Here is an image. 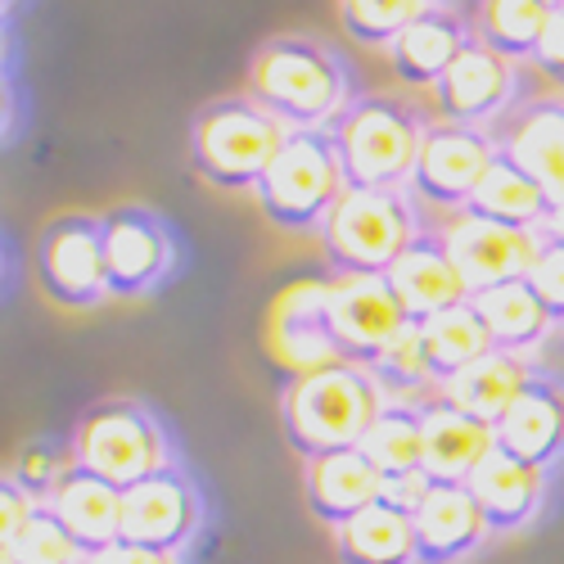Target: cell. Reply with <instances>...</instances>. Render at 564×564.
I'll return each instance as SVG.
<instances>
[{"mask_svg":"<svg viewBox=\"0 0 564 564\" xmlns=\"http://www.w3.org/2000/svg\"><path fill=\"white\" fill-rule=\"evenodd\" d=\"M538 235H542L546 245H560V249H564V204H555V208H551V217L542 221V230H538Z\"/></svg>","mask_w":564,"mask_h":564,"instance_id":"obj_41","label":"cell"},{"mask_svg":"<svg viewBox=\"0 0 564 564\" xmlns=\"http://www.w3.org/2000/svg\"><path fill=\"white\" fill-rule=\"evenodd\" d=\"M36 280L59 307H96L109 299L105 221L73 213L45 226L36 245Z\"/></svg>","mask_w":564,"mask_h":564,"instance_id":"obj_8","label":"cell"},{"mask_svg":"<svg viewBox=\"0 0 564 564\" xmlns=\"http://www.w3.org/2000/svg\"><path fill=\"white\" fill-rule=\"evenodd\" d=\"M551 19H555V10L546 6V0H479L475 41L514 64V59L538 55Z\"/></svg>","mask_w":564,"mask_h":564,"instance_id":"obj_31","label":"cell"},{"mask_svg":"<svg viewBox=\"0 0 564 564\" xmlns=\"http://www.w3.org/2000/svg\"><path fill=\"white\" fill-rule=\"evenodd\" d=\"M524 280L533 285V294L546 307V316L555 325H564V249L542 240V249H538V258H533V267H529Z\"/></svg>","mask_w":564,"mask_h":564,"instance_id":"obj_36","label":"cell"},{"mask_svg":"<svg viewBox=\"0 0 564 564\" xmlns=\"http://www.w3.org/2000/svg\"><path fill=\"white\" fill-rule=\"evenodd\" d=\"M348 176L330 131H290L258 185V204L280 230H312L330 217Z\"/></svg>","mask_w":564,"mask_h":564,"instance_id":"obj_6","label":"cell"},{"mask_svg":"<svg viewBox=\"0 0 564 564\" xmlns=\"http://www.w3.org/2000/svg\"><path fill=\"white\" fill-rule=\"evenodd\" d=\"M425 10V0H339V23L361 45H393Z\"/></svg>","mask_w":564,"mask_h":564,"instance_id":"obj_33","label":"cell"},{"mask_svg":"<svg viewBox=\"0 0 564 564\" xmlns=\"http://www.w3.org/2000/svg\"><path fill=\"white\" fill-rule=\"evenodd\" d=\"M469 41L465 36V23L447 10H425L420 14L393 45H389V55H393V73L411 86H438L447 77V68L469 51Z\"/></svg>","mask_w":564,"mask_h":564,"instance_id":"obj_25","label":"cell"},{"mask_svg":"<svg viewBox=\"0 0 564 564\" xmlns=\"http://www.w3.org/2000/svg\"><path fill=\"white\" fill-rule=\"evenodd\" d=\"M45 506L55 510V520L73 533V542L86 555L122 542V488L86 475V469H77V465L64 475V484L55 488V497Z\"/></svg>","mask_w":564,"mask_h":564,"instance_id":"obj_23","label":"cell"},{"mask_svg":"<svg viewBox=\"0 0 564 564\" xmlns=\"http://www.w3.org/2000/svg\"><path fill=\"white\" fill-rule=\"evenodd\" d=\"M380 488H384V475L366 460L361 447H344V452H325L316 460H303L307 510L330 533L380 501Z\"/></svg>","mask_w":564,"mask_h":564,"instance_id":"obj_16","label":"cell"},{"mask_svg":"<svg viewBox=\"0 0 564 564\" xmlns=\"http://www.w3.org/2000/svg\"><path fill=\"white\" fill-rule=\"evenodd\" d=\"M546 6H551V10H555V14H560V10H564V0H546Z\"/></svg>","mask_w":564,"mask_h":564,"instance_id":"obj_42","label":"cell"},{"mask_svg":"<svg viewBox=\"0 0 564 564\" xmlns=\"http://www.w3.org/2000/svg\"><path fill=\"white\" fill-rule=\"evenodd\" d=\"M420 140H425V127L411 118L406 105L389 96L352 100V109L335 127L339 163L352 191H402V185H411Z\"/></svg>","mask_w":564,"mask_h":564,"instance_id":"obj_5","label":"cell"},{"mask_svg":"<svg viewBox=\"0 0 564 564\" xmlns=\"http://www.w3.org/2000/svg\"><path fill=\"white\" fill-rule=\"evenodd\" d=\"M335 555L339 564H415L411 514L389 501H375L357 520L335 529Z\"/></svg>","mask_w":564,"mask_h":564,"instance_id":"obj_26","label":"cell"},{"mask_svg":"<svg viewBox=\"0 0 564 564\" xmlns=\"http://www.w3.org/2000/svg\"><path fill=\"white\" fill-rule=\"evenodd\" d=\"M389 285H393V294L402 299V307H406V316L415 325L469 299L465 280H460V271H456V262H452L438 230H420L415 235L411 249L393 262Z\"/></svg>","mask_w":564,"mask_h":564,"instance_id":"obj_18","label":"cell"},{"mask_svg":"<svg viewBox=\"0 0 564 564\" xmlns=\"http://www.w3.org/2000/svg\"><path fill=\"white\" fill-rule=\"evenodd\" d=\"M370 375H375V384L384 389L389 402H406L415 393H438L430 357H425V339H420V325L415 321L389 344V352L370 366Z\"/></svg>","mask_w":564,"mask_h":564,"instance_id":"obj_32","label":"cell"},{"mask_svg":"<svg viewBox=\"0 0 564 564\" xmlns=\"http://www.w3.org/2000/svg\"><path fill=\"white\" fill-rule=\"evenodd\" d=\"M420 339H425V357H430L438 389L452 380V375H460L465 366H475L479 357L492 352V335H488V325L479 321V312L469 299L430 316V321H420Z\"/></svg>","mask_w":564,"mask_h":564,"instance_id":"obj_29","label":"cell"},{"mask_svg":"<svg viewBox=\"0 0 564 564\" xmlns=\"http://www.w3.org/2000/svg\"><path fill=\"white\" fill-rule=\"evenodd\" d=\"M105 262H109L113 299L150 294L172 271V240L159 226V217L140 208H118L105 217Z\"/></svg>","mask_w":564,"mask_h":564,"instance_id":"obj_15","label":"cell"},{"mask_svg":"<svg viewBox=\"0 0 564 564\" xmlns=\"http://www.w3.org/2000/svg\"><path fill=\"white\" fill-rule=\"evenodd\" d=\"M73 469V452H64V447H55V443H28L19 456H14V465H10V484H19L32 501H51L55 497V488L64 484V475Z\"/></svg>","mask_w":564,"mask_h":564,"instance_id":"obj_35","label":"cell"},{"mask_svg":"<svg viewBox=\"0 0 564 564\" xmlns=\"http://www.w3.org/2000/svg\"><path fill=\"white\" fill-rule=\"evenodd\" d=\"M469 492H475L479 510L492 533H514L524 529L533 514L542 510V492H546V469H533L524 460H514L510 452L492 447L488 460L469 475L465 484Z\"/></svg>","mask_w":564,"mask_h":564,"instance_id":"obj_21","label":"cell"},{"mask_svg":"<svg viewBox=\"0 0 564 564\" xmlns=\"http://www.w3.org/2000/svg\"><path fill=\"white\" fill-rule=\"evenodd\" d=\"M538 68L551 77V82H560L564 86V10L551 19V28H546V36H542V45H538Z\"/></svg>","mask_w":564,"mask_h":564,"instance_id":"obj_40","label":"cell"},{"mask_svg":"<svg viewBox=\"0 0 564 564\" xmlns=\"http://www.w3.org/2000/svg\"><path fill=\"white\" fill-rule=\"evenodd\" d=\"M510 59L492 55L488 45H469V51L447 68V77L434 86V105L443 113V122H460V127H479L488 118H497L510 100Z\"/></svg>","mask_w":564,"mask_h":564,"instance_id":"obj_19","label":"cell"},{"mask_svg":"<svg viewBox=\"0 0 564 564\" xmlns=\"http://www.w3.org/2000/svg\"><path fill=\"white\" fill-rule=\"evenodd\" d=\"M36 506L41 501H32L19 484H0V546H10L19 533H23V524L32 520V514H36Z\"/></svg>","mask_w":564,"mask_h":564,"instance_id":"obj_37","label":"cell"},{"mask_svg":"<svg viewBox=\"0 0 564 564\" xmlns=\"http://www.w3.org/2000/svg\"><path fill=\"white\" fill-rule=\"evenodd\" d=\"M249 100L290 131H325L352 109L344 64L325 45L303 36H275L253 55Z\"/></svg>","mask_w":564,"mask_h":564,"instance_id":"obj_2","label":"cell"},{"mask_svg":"<svg viewBox=\"0 0 564 564\" xmlns=\"http://www.w3.org/2000/svg\"><path fill=\"white\" fill-rule=\"evenodd\" d=\"M82 560H86V551L55 520L51 506H36V514L23 524V533L10 546H0V564H82Z\"/></svg>","mask_w":564,"mask_h":564,"instance_id":"obj_34","label":"cell"},{"mask_svg":"<svg viewBox=\"0 0 564 564\" xmlns=\"http://www.w3.org/2000/svg\"><path fill=\"white\" fill-rule=\"evenodd\" d=\"M497 447L533 469H551L564 456V389L546 375H533L497 420Z\"/></svg>","mask_w":564,"mask_h":564,"instance_id":"obj_17","label":"cell"},{"mask_svg":"<svg viewBox=\"0 0 564 564\" xmlns=\"http://www.w3.org/2000/svg\"><path fill=\"white\" fill-rule=\"evenodd\" d=\"M443 245L465 280L469 299L475 294H488L497 285H510V280H524L538 249H542V235L538 230H514V226H501V221H488V217H475V213H452V221L438 230Z\"/></svg>","mask_w":564,"mask_h":564,"instance_id":"obj_11","label":"cell"},{"mask_svg":"<svg viewBox=\"0 0 564 564\" xmlns=\"http://www.w3.org/2000/svg\"><path fill=\"white\" fill-rule=\"evenodd\" d=\"M501 159L524 167L555 204H564V100H533L510 118L501 145Z\"/></svg>","mask_w":564,"mask_h":564,"instance_id":"obj_20","label":"cell"},{"mask_svg":"<svg viewBox=\"0 0 564 564\" xmlns=\"http://www.w3.org/2000/svg\"><path fill=\"white\" fill-rule=\"evenodd\" d=\"M465 213L501 221V226H514V230H542V221L551 217V199H546V191L524 167H514L510 159L497 154L488 176L479 181V191L469 195Z\"/></svg>","mask_w":564,"mask_h":564,"instance_id":"obj_27","label":"cell"},{"mask_svg":"<svg viewBox=\"0 0 564 564\" xmlns=\"http://www.w3.org/2000/svg\"><path fill=\"white\" fill-rule=\"evenodd\" d=\"M384 389L375 384L366 366L339 361L307 375H294L280 398V420L285 438L303 460H316L325 452H344L366 438L375 415L384 411Z\"/></svg>","mask_w":564,"mask_h":564,"instance_id":"obj_1","label":"cell"},{"mask_svg":"<svg viewBox=\"0 0 564 564\" xmlns=\"http://www.w3.org/2000/svg\"><path fill=\"white\" fill-rule=\"evenodd\" d=\"M68 452L77 469H86V475H96L122 492L172 465L167 434L159 430V420L140 402H122V398L90 406L77 420Z\"/></svg>","mask_w":564,"mask_h":564,"instance_id":"obj_7","label":"cell"},{"mask_svg":"<svg viewBox=\"0 0 564 564\" xmlns=\"http://www.w3.org/2000/svg\"><path fill=\"white\" fill-rule=\"evenodd\" d=\"M469 303H475L479 321L488 325L492 348H501V352H520L524 357L529 348H538L551 335V325H555L546 316V307L538 303L529 280H510V285H497L488 294H475Z\"/></svg>","mask_w":564,"mask_h":564,"instance_id":"obj_28","label":"cell"},{"mask_svg":"<svg viewBox=\"0 0 564 564\" xmlns=\"http://www.w3.org/2000/svg\"><path fill=\"white\" fill-rule=\"evenodd\" d=\"M497 447V430L456 411L443 398L425 402V475L434 484H469V475Z\"/></svg>","mask_w":564,"mask_h":564,"instance_id":"obj_22","label":"cell"},{"mask_svg":"<svg viewBox=\"0 0 564 564\" xmlns=\"http://www.w3.org/2000/svg\"><path fill=\"white\" fill-rule=\"evenodd\" d=\"M533 375H538V370H533L520 352H501V348H492V352L479 357L475 366H465L460 375H452V380H447L434 398L452 402L456 411L475 415V420H484V425L497 430V420L510 411L514 398L524 393V384L533 380Z\"/></svg>","mask_w":564,"mask_h":564,"instance_id":"obj_24","label":"cell"},{"mask_svg":"<svg viewBox=\"0 0 564 564\" xmlns=\"http://www.w3.org/2000/svg\"><path fill=\"white\" fill-rule=\"evenodd\" d=\"M425 6H430V10H434V6H443V0H425Z\"/></svg>","mask_w":564,"mask_h":564,"instance_id":"obj_43","label":"cell"},{"mask_svg":"<svg viewBox=\"0 0 564 564\" xmlns=\"http://www.w3.org/2000/svg\"><path fill=\"white\" fill-rule=\"evenodd\" d=\"M271 348L294 375L344 361L330 335V280H303L280 294L271 312Z\"/></svg>","mask_w":564,"mask_h":564,"instance_id":"obj_13","label":"cell"},{"mask_svg":"<svg viewBox=\"0 0 564 564\" xmlns=\"http://www.w3.org/2000/svg\"><path fill=\"white\" fill-rule=\"evenodd\" d=\"M420 235L402 191H348L321 221V249L335 275H389Z\"/></svg>","mask_w":564,"mask_h":564,"instance_id":"obj_3","label":"cell"},{"mask_svg":"<svg viewBox=\"0 0 564 564\" xmlns=\"http://www.w3.org/2000/svg\"><path fill=\"white\" fill-rule=\"evenodd\" d=\"M199 524H204L199 488L176 465L159 469V475L140 479L135 488L122 492V542L181 555L199 533Z\"/></svg>","mask_w":564,"mask_h":564,"instance_id":"obj_12","label":"cell"},{"mask_svg":"<svg viewBox=\"0 0 564 564\" xmlns=\"http://www.w3.org/2000/svg\"><path fill=\"white\" fill-rule=\"evenodd\" d=\"M492 159H497V140L488 131L460 127V122H434L425 127V140H420L411 191L420 204L460 213L469 195L479 191V181L488 176Z\"/></svg>","mask_w":564,"mask_h":564,"instance_id":"obj_9","label":"cell"},{"mask_svg":"<svg viewBox=\"0 0 564 564\" xmlns=\"http://www.w3.org/2000/svg\"><path fill=\"white\" fill-rule=\"evenodd\" d=\"M290 127L253 100H217L199 113L191 135L195 172L217 191H258Z\"/></svg>","mask_w":564,"mask_h":564,"instance_id":"obj_4","label":"cell"},{"mask_svg":"<svg viewBox=\"0 0 564 564\" xmlns=\"http://www.w3.org/2000/svg\"><path fill=\"white\" fill-rule=\"evenodd\" d=\"M357 447L384 479L425 469V402H384V411L375 415V425Z\"/></svg>","mask_w":564,"mask_h":564,"instance_id":"obj_30","label":"cell"},{"mask_svg":"<svg viewBox=\"0 0 564 564\" xmlns=\"http://www.w3.org/2000/svg\"><path fill=\"white\" fill-rule=\"evenodd\" d=\"M430 488H434V479L425 475V469H415V475H393V479H384L380 501H389V506H398V510L415 514V506L425 501V492H430Z\"/></svg>","mask_w":564,"mask_h":564,"instance_id":"obj_38","label":"cell"},{"mask_svg":"<svg viewBox=\"0 0 564 564\" xmlns=\"http://www.w3.org/2000/svg\"><path fill=\"white\" fill-rule=\"evenodd\" d=\"M406 325L411 316L402 299L393 294L389 275H335L330 280V335L344 361L370 370Z\"/></svg>","mask_w":564,"mask_h":564,"instance_id":"obj_10","label":"cell"},{"mask_svg":"<svg viewBox=\"0 0 564 564\" xmlns=\"http://www.w3.org/2000/svg\"><path fill=\"white\" fill-rule=\"evenodd\" d=\"M415 564H460L488 542V520L465 484H434L411 514Z\"/></svg>","mask_w":564,"mask_h":564,"instance_id":"obj_14","label":"cell"},{"mask_svg":"<svg viewBox=\"0 0 564 564\" xmlns=\"http://www.w3.org/2000/svg\"><path fill=\"white\" fill-rule=\"evenodd\" d=\"M82 564H181L176 555L150 551V546H135V542H113L105 551H90Z\"/></svg>","mask_w":564,"mask_h":564,"instance_id":"obj_39","label":"cell"}]
</instances>
